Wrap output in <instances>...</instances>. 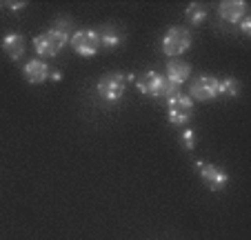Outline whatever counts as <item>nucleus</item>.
Here are the masks:
<instances>
[{"mask_svg": "<svg viewBox=\"0 0 251 240\" xmlns=\"http://www.w3.org/2000/svg\"><path fill=\"white\" fill-rule=\"evenodd\" d=\"M194 38H191L189 29L185 27H169L162 38V53L169 58H180L185 52H189Z\"/></svg>", "mask_w": 251, "mask_h": 240, "instance_id": "obj_3", "label": "nucleus"}, {"mask_svg": "<svg viewBox=\"0 0 251 240\" xmlns=\"http://www.w3.org/2000/svg\"><path fill=\"white\" fill-rule=\"evenodd\" d=\"M71 27H74V23H71L69 16H58V18L53 20V25H51L53 31L65 33V36H69V38H71Z\"/></svg>", "mask_w": 251, "mask_h": 240, "instance_id": "obj_16", "label": "nucleus"}, {"mask_svg": "<svg viewBox=\"0 0 251 240\" xmlns=\"http://www.w3.org/2000/svg\"><path fill=\"white\" fill-rule=\"evenodd\" d=\"M247 9H249V5H247L245 0H223L218 5V16L225 23L238 25L247 16Z\"/></svg>", "mask_w": 251, "mask_h": 240, "instance_id": "obj_9", "label": "nucleus"}, {"mask_svg": "<svg viewBox=\"0 0 251 240\" xmlns=\"http://www.w3.org/2000/svg\"><path fill=\"white\" fill-rule=\"evenodd\" d=\"M0 9H2V5H0Z\"/></svg>", "mask_w": 251, "mask_h": 240, "instance_id": "obj_21", "label": "nucleus"}, {"mask_svg": "<svg viewBox=\"0 0 251 240\" xmlns=\"http://www.w3.org/2000/svg\"><path fill=\"white\" fill-rule=\"evenodd\" d=\"M167 116H169V123L174 127L189 125V120L194 118V100L189 96H185L182 91L174 94L171 98H167Z\"/></svg>", "mask_w": 251, "mask_h": 240, "instance_id": "obj_2", "label": "nucleus"}, {"mask_svg": "<svg viewBox=\"0 0 251 240\" xmlns=\"http://www.w3.org/2000/svg\"><path fill=\"white\" fill-rule=\"evenodd\" d=\"M180 145L185 147V149H194L196 147V132L194 129H185V132L180 133Z\"/></svg>", "mask_w": 251, "mask_h": 240, "instance_id": "obj_17", "label": "nucleus"}, {"mask_svg": "<svg viewBox=\"0 0 251 240\" xmlns=\"http://www.w3.org/2000/svg\"><path fill=\"white\" fill-rule=\"evenodd\" d=\"M69 45L74 47V52L78 56L85 58H91L100 52V40L96 29H78V31H74L69 38Z\"/></svg>", "mask_w": 251, "mask_h": 240, "instance_id": "obj_6", "label": "nucleus"}, {"mask_svg": "<svg viewBox=\"0 0 251 240\" xmlns=\"http://www.w3.org/2000/svg\"><path fill=\"white\" fill-rule=\"evenodd\" d=\"M238 25H240V31L245 33V36H251V18H249V16H245V18H242Z\"/></svg>", "mask_w": 251, "mask_h": 240, "instance_id": "obj_18", "label": "nucleus"}, {"mask_svg": "<svg viewBox=\"0 0 251 240\" xmlns=\"http://www.w3.org/2000/svg\"><path fill=\"white\" fill-rule=\"evenodd\" d=\"M9 7H11V11H14V14H20V11L27 7V2H9Z\"/></svg>", "mask_w": 251, "mask_h": 240, "instance_id": "obj_19", "label": "nucleus"}, {"mask_svg": "<svg viewBox=\"0 0 251 240\" xmlns=\"http://www.w3.org/2000/svg\"><path fill=\"white\" fill-rule=\"evenodd\" d=\"M23 74H25V78H27V82H31V85H40V82L49 80L51 69H49L47 62L38 60V58H33V60H29L27 65L23 67Z\"/></svg>", "mask_w": 251, "mask_h": 240, "instance_id": "obj_11", "label": "nucleus"}, {"mask_svg": "<svg viewBox=\"0 0 251 240\" xmlns=\"http://www.w3.org/2000/svg\"><path fill=\"white\" fill-rule=\"evenodd\" d=\"M98 33V40H100V47H107V49H116L120 43H123V31L114 25H102L100 29H96Z\"/></svg>", "mask_w": 251, "mask_h": 240, "instance_id": "obj_13", "label": "nucleus"}, {"mask_svg": "<svg viewBox=\"0 0 251 240\" xmlns=\"http://www.w3.org/2000/svg\"><path fill=\"white\" fill-rule=\"evenodd\" d=\"M2 52L11 58V60H20L25 56V38L20 33H7L2 38Z\"/></svg>", "mask_w": 251, "mask_h": 240, "instance_id": "obj_12", "label": "nucleus"}, {"mask_svg": "<svg viewBox=\"0 0 251 240\" xmlns=\"http://www.w3.org/2000/svg\"><path fill=\"white\" fill-rule=\"evenodd\" d=\"M216 96H218V78H216V76L202 74V76L191 80V85H189V98L191 100L207 103V100H213Z\"/></svg>", "mask_w": 251, "mask_h": 240, "instance_id": "obj_7", "label": "nucleus"}, {"mask_svg": "<svg viewBox=\"0 0 251 240\" xmlns=\"http://www.w3.org/2000/svg\"><path fill=\"white\" fill-rule=\"evenodd\" d=\"M167 80H169L171 85L180 87L185 80H189L191 76V65L185 60H180V58H171L169 62H167V71H165Z\"/></svg>", "mask_w": 251, "mask_h": 240, "instance_id": "obj_10", "label": "nucleus"}, {"mask_svg": "<svg viewBox=\"0 0 251 240\" xmlns=\"http://www.w3.org/2000/svg\"><path fill=\"white\" fill-rule=\"evenodd\" d=\"M133 82H136L138 91L145 96H151V98H171L174 94H178V87L171 85L169 80H167V76L158 74V71H145V74L136 76L133 78Z\"/></svg>", "mask_w": 251, "mask_h": 240, "instance_id": "obj_1", "label": "nucleus"}, {"mask_svg": "<svg viewBox=\"0 0 251 240\" xmlns=\"http://www.w3.org/2000/svg\"><path fill=\"white\" fill-rule=\"evenodd\" d=\"M196 171H200V178L204 180L211 191H220V189L227 187L229 183V174L218 165H211V162H196Z\"/></svg>", "mask_w": 251, "mask_h": 240, "instance_id": "obj_8", "label": "nucleus"}, {"mask_svg": "<svg viewBox=\"0 0 251 240\" xmlns=\"http://www.w3.org/2000/svg\"><path fill=\"white\" fill-rule=\"evenodd\" d=\"M127 87V76L123 71H109L98 80V96L107 103H118Z\"/></svg>", "mask_w": 251, "mask_h": 240, "instance_id": "obj_4", "label": "nucleus"}, {"mask_svg": "<svg viewBox=\"0 0 251 240\" xmlns=\"http://www.w3.org/2000/svg\"><path fill=\"white\" fill-rule=\"evenodd\" d=\"M49 78H51L53 82H58V80L62 78V71H51V74H49Z\"/></svg>", "mask_w": 251, "mask_h": 240, "instance_id": "obj_20", "label": "nucleus"}, {"mask_svg": "<svg viewBox=\"0 0 251 240\" xmlns=\"http://www.w3.org/2000/svg\"><path fill=\"white\" fill-rule=\"evenodd\" d=\"M67 43H69V36L49 29V31L38 33V36L33 38V49H36V53H38V56L51 58V56H58V53L65 49Z\"/></svg>", "mask_w": 251, "mask_h": 240, "instance_id": "obj_5", "label": "nucleus"}, {"mask_svg": "<svg viewBox=\"0 0 251 240\" xmlns=\"http://www.w3.org/2000/svg\"><path fill=\"white\" fill-rule=\"evenodd\" d=\"M218 94L227 96V98H236L240 94V80L233 78V76H227V78L218 80Z\"/></svg>", "mask_w": 251, "mask_h": 240, "instance_id": "obj_15", "label": "nucleus"}, {"mask_svg": "<svg viewBox=\"0 0 251 240\" xmlns=\"http://www.w3.org/2000/svg\"><path fill=\"white\" fill-rule=\"evenodd\" d=\"M185 16H187V23L189 25L200 27V25L207 20V9H204V5H200V2H189L185 9Z\"/></svg>", "mask_w": 251, "mask_h": 240, "instance_id": "obj_14", "label": "nucleus"}]
</instances>
